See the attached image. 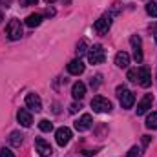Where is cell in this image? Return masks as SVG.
I'll use <instances>...</instances> for the list:
<instances>
[{"mask_svg": "<svg viewBox=\"0 0 157 157\" xmlns=\"http://www.w3.org/2000/svg\"><path fill=\"white\" fill-rule=\"evenodd\" d=\"M154 35H155V42H157V26H155V33Z\"/></svg>", "mask_w": 157, "mask_h": 157, "instance_id": "4dcf8cb0", "label": "cell"}, {"mask_svg": "<svg viewBox=\"0 0 157 157\" xmlns=\"http://www.w3.org/2000/svg\"><path fill=\"white\" fill-rule=\"evenodd\" d=\"M55 141H57V144H59V146H66V144L71 141V130H70V128H66V126L59 128V130L55 132Z\"/></svg>", "mask_w": 157, "mask_h": 157, "instance_id": "5b68a950", "label": "cell"}, {"mask_svg": "<svg viewBox=\"0 0 157 157\" xmlns=\"http://www.w3.org/2000/svg\"><path fill=\"white\" fill-rule=\"evenodd\" d=\"M144 126H146L148 130H157V112H152V113L146 117Z\"/></svg>", "mask_w": 157, "mask_h": 157, "instance_id": "ac0fdd59", "label": "cell"}, {"mask_svg": "<svg viewBox=\"0 0 157 157\" xmlns=\"http://www.w3.org/2000/svg\"><path fill=\"white\" fill-rule=\"evenodd\" d=\"M91 108H93V112H97V113H110V112H112V102H110L106 97L97 95V97L91 99Z\"/></svg>", "mask_w": 157, "mask_h": 157, "instance_id": "3957f363", "label": "cell"}, {"mask_svg": "<svg viewBox=\"0 0 157 157\" xmlns=\"http://www.w3.org/2000/svg\"><path fill=\"white\" fill-rule=\"evenodd\" d=\"M128 78L132 82H137V68L135 70H128Z\"/></svg>", "mask_w": 157, "mask_h": 157, "instance_id": "484cf974", "label": "cell"}, {"mask_svg": "<svg viewBox=\"0 0 157 157\" xmlns=\"http://www.w3.org/2000/svg\"><path fill=\"white\" fill-rule=\"evenodd\" d=\"M26 106L33 112H40L42 110V101L37 93H28L26 95Z\"/></svg>", "mask_w": 157, "mask_h": 157, "instance_id": "30bf717a", "label": "cell"}, {"mask_svg": "<svg viewBox=\"0 0 157 157\" xmlns=\"http://www.w3.org/2000/svg\"><path fill=\"white\" fill-rule=\"evenodd\" d=\"M104 59H106V51H104V48L101 44H95V46H91L88 49V60H90V64H102Z\"/></svg>", "mask_w": 157, "mask_h": 157, "instance_id": "6da1fadb", "label": "cell"}, {"mask_svg": "<svg viewBox=\"0 0 157 157\" xmlns=\"http://www.w3.org/2000/svg\"><path fill=\"white\" fill-rule=\"evenodd\" d=\"M46 15H48V17H53V15H55V9H53V7H48V9H46Z\"/></svg>", "mask_w": 157, "mask_h": 157, "instance_id": "f1b7e54d", "label": "cell"}, {"mask_svg": "<svg viewBox=\"0 0 157 157\" xmlns=\"http://www.w3.org/2000/svg\"><path fill=\"white\" fill-rule=\"evenodd\" d=\"M112 28V17H101L99 20H95V24H93V29L99 33V35H104V33H108V29Z\"/></svg>", "mask_w": 157, "mask_h": 157, "instance_id": "52a82bcc", "label": "cell"}, {"mask_svg": "<svg viewBox=\"0 0 157 157\" xmlns=\"http://www.w3.org/2000/svg\"><path fill=\"white\" fill-rule=\"evenodd\" d=\"M17 119H18V122H20L24 128H29V126L33 124V117H31V113H29L28 110H24V108H20V110L17 112Z\"/></svg>", "mask_w": 157, "mask_h": 157, "instance_id": "7c38bea8", "label": "cell"}, {"mask_svg": "<svg viewBox=\"0 0 157 157\" xmlns=\"http://www.w3.org/2000/svg\"><path fill=\"white\" fill-rule=\"evenodd\" d=\"M115 64H117L119 68H128V64H130V55H128L126 51H119L117 55H115Z\"/></svg>", "mask_w": 157, "mask_h": 157, "instance_id": "2e32d148", "label": "cell"}, {"mask_svg": "<svg viewBox=\"0 0 157 157\" xmlns=\"http://www.w3.org/2000/svg\"><path fill=\"white\" fill-rule=\"evenodd\" d=\"M117 97H119V102H121V106H122L124 110H128V108H133L135 95H133L130 90H126V88L119 86V88H117Z\"/></svg>", "mask_w": 157, "mask_h": 157, "instance_id": "7a4b0ae2", "label": "cell"}, {"mask_svg": "<svg viewBox=\"0 0 157 157\" xmlns=\"http://www.w3.org/2000/svg\"><path fill=\"white\" fill-rule=\"evenodd\" d=\"M102 82V77L101 75H95V78H91V82H90V86L91 88H99V84Z\"/></svg>", "mask_w": 157, "mask_h": 157, "instance_id": "cb8c5ba5", "label": "cell"}, {"mask_svg": "<svg viewBox=\"0 0 157 157\" xmlns=\"http://www.w3.org/2000/svg\"><path fill=\"white\" fill-rule=\"evenodd\" d=\"M37 0H20V6H35Z\"/></svg>", "mask_w": 157, "mask_h": 157, "instance_id": "4316f807", "label": "cell"}, {"mask_svg": "<svg viewBox=\"0 0 157 157\" xmlns=\"http://www.w3.org/2000/svg\"><path fill=\"white\" fill-rule=\"evenodd\" d=\"M146 13L150 17H157V2H146Z\"/></svg>", "mask_w": 157, "mask_h": 157, "instance_id": "ffe728a7", "label": "cell"}, {"mask_svg": "<svg viewBox=\"0 0 157 157\" xmlns=\"http://www.w3.org/2000/svg\"><path fill=\"white\" fill-rule=\"evenodd\" d=\"M91 124H93L91 115H90V113H84V115L75 122V130H77V132H86V130L91 128Z\"/></svg>", "mask_w": 157, "mask_h": 157, "instance_id": "8fae6325", "label": "cell"}, {"mask_svg": "<svg viewBox=\"0 0 157 157\" xmlns=\"http://www.w3.org/2000/svg\"><path fill=\"white\" fill-rule=\"evenodd\" d=\"M143 137H144V139H143V143H144V146H146V144L150 143V137H148V135H143Z\"/></svg>", "mask_w": 157, "mask_h": 157, "instance_id": "f546056e", "label": "cell"}, {"mask_svg": "<svg viewBox=\"0 0 157 157\" xmlns=\"http://www.w3.org/2000/svg\"><path fill=\"white\" fill-rule=\"evenodd\" d=\"M88 49H90V48H88V40L82 39V40H80V42L77 44V49H75V51H77V57L80 59V57H82V55H84Z\"/></svg>", "mask_w": 157, "mask_h": 157, "instance_id": "d6986e66", "label": "cell"}, {"mask_svg": "<svg viewBox=\"0 0 157 157\" xmlns=\"http://www.w3.org/2000/svg\"><path fill=\"white\" fill-rule=\"evenodd\" d=\"M2 20H4V15H2V13H0V22H2Z\"/></svg>", "mask_w": 157, "mask_h": 157, "instance_id": "d6a6232c", "label": "cell"}, {"mask_svg": "<svg viewBox=\"0 0 157 157\" xmlns=\"http://www.w3.org/2000/svg\"><path fill=\"white\" fill-rule=\"evenodd\" d=\"M42 15L40 13H31V15H28V18H26V26L28 28H37L42 24Z\"/></svg>", "mask_w": 157, "mask_h": 157, "instance_id": "9a60e30c", "label": "cell"}, {"mask_svg": "<svg viewBox=\"0 0 157 157\" xmlns=\"http://www.w3.org/2000/svg\"><path fill=\"white\" fill-rule=\"evenodd\" d=\"M133 60H135L137 64H141V62H143V49H141V46L133 48Z\"/></svg>", "mask_w": 157, "mask_h": 157, "instance_id": "7402d4cb", "label": "cell"}, {"mask_svg": "<svg viewBox=\"0 0 157 157\" xmlns=\"http://www.w3.org/2000/svg\"><path fill=\"white\" fill-rule=\"evenodd\" d=\"M35 148H37L39 155H42V157H48V155H51V154H53L51 144H49L48 141H44L42 137H37V139H35Z\"/></svg>", "mask_w": 157, "mask_h": 157, "instance_id": "9c48e42d", "label": "cell"}, {"mask_svg": "<svg viewBox=\"0 0 157 157\" xmlns=\"http://www.w3.org/2000/svg\"><path fill=\"white\" fill-rule=\"evenodd\" d=\"M84 70H86V66H84V62H82L80 59H75V60H71V62L68 64V71H70L71 75H82Z\"/></svg>", "mask_w": 157, "mask_h": 157, "instance_id": "4fadbf2b", "label": "cell"}, {"mask_svg": "<svg viewBox=\"0 0 157 157\" xmlns=\"http://www.w3.org/2000/svg\"><path fill=\"white\" fill-rule=\"evenodd\" d=\"M6 35H7L11 40H18L20 39V37L24 35V29H22L20 20H17V18L9 20V24H7V28H6Z\"/></svg>", "mask_w": 157, "mask_h": 157, "instance_id": "277c9868", "label": "cell"}, {"mask_svg": "<svg viewBox=\"0 0 157 157\" xmlns=\"http://www.w3.org/2000/svg\"><path fill=\"white\" fill-rule=\"evenodd\" d=\"M71 95H73V99H75V101H80V99L86 95V84H84V82H80V80L75 82V84H73V88H71Z\"/></svg>", "mask_w": 157, "mask_h": 157, "instance_id": "5bb4252c", "label": "cell"}, {"mask_svg": "<svg viewBox=\"0 0 157 157\" xmlns=\"http://www.w3.org/2000/svg\"><path fill=\"white\" fill-rule=\"evenodd\" d=\"M22 141H24V135L20 132H11V135H9V144L11 146H20Z\"/></svg>", "mask_w": 157, "mask_h": 157, "instance_id": "e0dca14e", "label": "cell"}, {"mask_svg": "<svg viewBox=\"0 0 157 157\" xmlns=\"http://www.w3.org/2000/svg\"><path fill=\"white\" fill-rule=\"evenodd\" d=\"M137 84H141L143 88H150L152 86V75H150V70L141 66L137 68Z\"/></svg>", "mask_w": 157, "mask_h": 157, "instance_id": "8992f818", "label": "cell"}, {"mask_svg": "<svg viewBox=\"0 0 157 157\" xmlns=\"http://www.w3.org/2000/svg\"><path fill=\"white\" fill-rule=\"evenodd\" d=\"M152 104H154V95H152V93H146V95L139 101V104H137V115H144V113L152 108Z\"/></svg>", "mask_w": 157, "mask_h": 157, "instance_id": "ba28073f", "label": "cell"}, {"mask_svg": "<svg viewBox=\"0 0 157 157\" xmlns=\"http://www.w3.org/2000/svg\"><path fill=\"white\" fill-rule=\"evenodd\" d=\"M39 128H40V132H46V133H48V132L53 130V124H51L48 119H42V121L39 122Z\"/></svg>", "mask_w": 157, "mask_h": 157, "instance_id": "44dd1931", "label": "cell"}, {"mask_svg": "<svg viewBox=\"0 0 157 157\" xmlns=\"http://www.w3.org/2000/svg\"><path fill=\"white\" fill-rule=\"evenodd\" d=\"M0 157H15V154L9 148H0Z\"/></svg>", "mask_w": 157, "mask_h": 157, "instance_id": "d4e9b609", "label": "cell"}, {"mask_svg": "<svg viewBox=\"0 0 157 157\" xmlns=\"http://www.w3.org/2000/svg\"><path fill=\"white\" fill-rule=\"evenodd\" d=\"M126 157H141V148L139 146H132L130 152L126 154Z\"/></svg>", "mask_w": 157, "mask_h": 157, "instance_id": "603a6c76", "label": "cell"}, {"mask_svg": "<svg viewBox=\"0 0 157 157\" xmlns=\"http://www.w3.org/2000/svg\"><path fill=\"white\" fill-rule=\"evenodd\" d=\"M46 2H48V4H53V2H55V0H46Z\"/></svg>", "mask_w": 157, "mask_h": 157, "instance_id": "1f68e13d", "label": "cell"}, {"mask_svg": "<svg viewBox=\"0 0 157 157\" xmlns=\"http://www.w3.org/2000/svg\"><path fill=\"white\" fill-rule=\"evenodd\" d=\"M77 110H80V104H77V102H73V104L70 106V112H71V113H77Z\"/></svg>", "mask_w": 157, "mask_h": 157, "instance_id": "83f0119b", "label": "cell"}]
</instances>
